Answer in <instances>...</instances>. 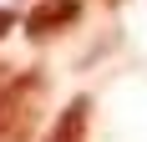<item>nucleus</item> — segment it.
Returning a JSON list of instances; mask_svg holds the SVG:
<instances>
[{
	"instance_id": "f257e3e1",
	"label": "nucleus",
	"mask_w": 147,
	"mask_h": 142,
	"mask_svg": "<svg viewBox=\"0 0 147 142\" xmlns=\"http://www.w3.org/2000/svg\"><path fill=\"white\" fill-rule=\"evenodd\" d=\"M46 91H51V81L41 71H15L0 86V142H36Z\"/></svg>"
},
{
	"instance_id": "7ed1b4c3",
	"label": "nucleus",
	"mask_w": 147,
	"mask_h": 142,
	"mask_svg": "<svg viewBox=\"0 0 147 142\" xmlns=\"http://www.w3.org/2000/svg\"><path fill=\"white\" fill-rule=\"evenodd\" d=\"M86 127H91V97H71L61 107L56 127L46 132V142H86Z\"/></svg>"
},
{
	"instance_id": "f03ea898",
	"label": "nucleus",
	"mask_w": 147,
	"mask_h": 142,
	"mask_svg": "<svg viewBox=\"0 0 147 142\" xmlns=\"http://www.w3.org/2000/svg\"><path fill=\"white\" fill-rule=\"evenodd\" d=\"M81 20V0H41V5H30L26 10V36L30 41H46V36H61V30H71Z\"/></svg>"
},
{
	"instance_id": "20e7f679",
	"label": "nucleus",
	"mask_w": 147,
	"mask_h": 142,
	"mask_svg": "<svg viewBox=\"0 0 147 142\" xmlns=\"http://www.w3.org/2000/svg\"><path fill=\"white\" fill-rule=\"evenodd\" d=\"M10 30H15V10H10V5H0V41H5Z\"/></svg>"
},
{
	"instance_id": "39448f33",
	"label": "nucleus",
	"mask_w": 147,
	"mask_h": 142,
	"mask_svg": "<svg viewBox=\"0 0 147 142\" xmlns=\"http://www.w3.org/2000/svg\"><path fill=\"white\" fill-rule=\"evenodd\" d=\"M107 5H122V0H107Z\"/></svg>"
}]
</instances>
